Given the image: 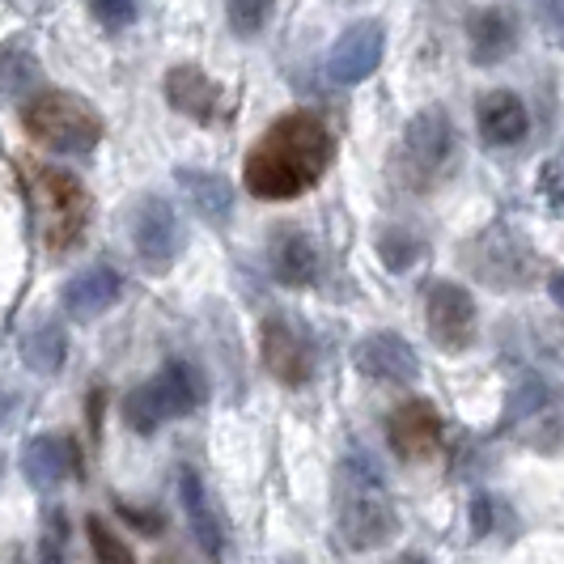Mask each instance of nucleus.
Segmentation results:
<instances>
[{"instance_id":"1","label":"nucleus","mask_w":564,"mask_h":564,"mask_svg":"<svg viewBox=\"0 0 564 564\" xmlns=\"http://www.w3.org/2000/svg\"><path fill=\"white\" fill-rule=\"evenodd\" d=\"M332 128L314 111H289L281 115L247 153L242 178L247 192L259 199H293L311 192L314 183L332 166Z\"/></svg>"},{"instance_id":"2","label":"nucleus","mask_w":564,"mask_h":564,"mask_svg":"<svg viewBox=\"0 0 564 564\" xmlns=\"http://www.w3.org/2000/svg\"><path fill=\"white\" fill-rule=\"evenodd\" d=\"M336 522H339L344 543L357 547V552L382 547V543H391V539L399 535L395 501H391V492H387L382 467H378L369 454H348L344 467H339Z\"/></svg>"},{"instance_id":"3","label":"nucleus","mask_w":564,"mask_h":564,"mask_svg":"<svg viewBox=\"0 0 564 564\" xmlns=\"http://www.w3.org/2000/svg\"><path fill=\"white\" fill-rule=\"evenodd\" d=\"M458 166V132H454L451 115L442 107L412 115V123L403 128L399 149L391 158V174L399 178V187L408 192H433L442 187Z\"/></svg>"},{"instance_id":"4","label":"nucleus","mask_w":564,"mask_h":564,"mask_svg":"<svg viewBox=\"0 0 564 564\" xmlns=\"http://www.w3.org/2000/svg\"><path fill=\"white\" fill-rule=\"evenodd\" d=\"M208 399V387H204V373L187 361H166L158 369L144 387L128 391L123 395V421L137 433H158L166 421H178V416H192L199 403Z\"/></svg>"},{"instance_id":"5","label":"nucleus","mask_w":564,"mask_h":564,"mask_svg":"<svg viewBox=\"0 0 564 564\" xmlns=\"http://www.w3.org/2000/svg\"><path fill=\"white\" fill-rule=\"evenodd\" d=\"M22 128L56 153H89L102 137V115L68 89H39L22 102Z\"/></svg>"},{"instance_id":"6","label":"nucleus","mask_w":564,"mask_h":564,"mask_svg":"<svg viewBox=\"0 0 564 564\" xmlns=\"http://www.w3.org/2000/svg\"><path fill=\"white\" fill-rule=\"evenodd\" d=\"M30 187H34V213H39L43 247L56 254L73 251V247L85 238L89 213H94V204H89V192L82 187V178L68 174V170L39 166L34 170V178H30Z\"/></svg>"},{"instance_id":"7","label":"nucleus","mask_w":564,"mask_h":564,"mask_svg":"<svg viewBox=\"0 0 564 564\" xmlns=\"http://www.w3.org/2000/svg\"><path fill=\"white\" fill-rule=\"evenodd\" d=\"M463 268L488 289H527L535 281L539 254L531 251V242L509 226H488L480 229L463 251Z\"/></svg>"},{"instance_id":"8","label":"nucleus","mask_w":564,"mask_h":564,"mask_svg":"<svg viewBox=\"0 0 564 564\" xmlns=\"http://www.w3.org/2000/svg\"><path fill=\"white\" fill-rule=\"evenodd\" d=\"M506 429L513 437H522V446L552 454L564 442V399L556 395L552 382H543L539 373L518 378V387L509 391Z\"/></svg>"},{"instance_id":"9","label":"nucleus","mask_w":564,"mask_h":564,"mask_svg":"<svg viewBox=\"0 0 564 564\" xmlns=\"http://www.w3.org/2000/svg\"><path fill=\"white\" fill-rule=\"evenodd\" d=\"M424 327L429 339L446 352H463L476 344V302L463 284L429 281L424 284Z\"/></svg>"},{"instance_id":"10","label":"nucleus","mask_w":564,"mask_h":564,"mask_svg":"<svg viewBox=\"0 0 564 564\" xmlns=\"http://www.w3.org/2000/svg\"><path fill=\"white\" fill-rule=\"evenodd\" d=\"M132 247L137 259L153 276H166L174 268V259L183 251V229L174 217V204L162 196H144L132 213Z\"/></svg>"},{"instance_id":"11","label":"nucleus","mask_w":564,"mask_h":564,"mask_svg":"<svg viewBox=\"0 0 564 564\" xmlns=\"http://www.w3.org/2000/svg\"><path fill=\"white\" fill-rule=\"evenodd\" d=\"M259 352H263V366L268 373L284 382V387H306L314 373V352H311V339L302 336L289 318L272 314L263 318L259 327Z\"/></svg>"},{"instance_id":"12","label":"nucleus","mask_w":564,"mask_h":564,"mask_svg":"<svg viewBox=\"0 0 564 564\" xmlns=\"http://www.w3.org/2000/svg\"><path fill=\"white\" fill-rule=\"evenodd\" d=\"M22 476H26L30 488H39V492L59 488L64 480H85V458H82L77 437H68V433L30 437L26 451H22Z\"/></svg>"},{"instance_id":"13","label":"nucleus","mask_w":564,"mask_h":564,"mask_svg":"<svg viewBox=\"0 0 564 564\" xmlns=\"http://www.w3.org/2000/svg\"><path fill=\"white\" fill-rule=\"evenodd\" d=\"M382 47L387 34L378 22H357L336 39L332 56H327V77L336 85H361L366 77H373V68L382 64Z\"/></svg>"},{"instance_id":"14","label":"nucleus","mask_w":564,"mask_h":564,"mask_svg":"<svg viewBox=\"0 0 564 564\" xmlns=\"http://www.w3.org/2000/svg\"><path fill=\"white\" fill-rule=\"evenodd\" d=\"M387 437H391V451L399 458H408V463L429 458V454L437 451V442H442V416H437V408L429 399H408V403H399L395 412H391Z\"/></svg>"},{"instance_id":"15","label":"nucleus","mask_w":564,"mask_h":564,"mask_svg":"<svg viewBox=\"0 0 564 564\" xmlns=\"http://www.w3.org/2000/svg\"><path fill=\"white\" fill-rule=\"evenodd\" d=\"M352 361L357 369L373 378V382H412L416 373H421V361H416V352H412V344L395 332H369L361 344H357V352H352Z\"/></svg>"},{"instance_id":"16","label":"nucleus","mask_w":564,"mask_h":564,"mask_svg":"<svg viewBox=\"0 0 564 564\" xmlns=\"http://www.w3.org/2000/svg\"><path fill=\"white\" fill-rule=\"evenodd\" d=\"M162 89H166L170 107L178 115H187V119H196V123H213L217 111H221V85L196 64H174Z\"/></svg>"},{"instance_id":"17","label":"nucleus","mask_w":564,"mask_h":564,"mask_svg":"<svg viewBox=\"0 0 564 564\" xmlns=\"http://www.w3.org/2000/svg\"><path fill=\"white\" fill-rule=\"evenodd\" d=\"M119 293H123L119 272H115V268H107V263H94V268L77 272L73 281L59 289V306L68 311V318L89 323V318H98V314L111 311Z\"/></svg>"},{"instance_id":"18","label":"nucleus","mask_w":564,"mask_h":564,"mask_svg":"<svg viewBox=\"0 0 564 564\" xmlns=\"http://www.w3.org/2000/svg\"><path fill=\"white\" fill-rule=\"evenodd\" d=\"M268 268L289 289H306L318 281V251L297 226H276L268 238Z\"/></svg>"},{"instance_id":"19","label":"nucleus","mask_w":564,"mask_h":564,"mask_svg":"<svg viewBox=\"0 0 564 564\" xmlns=\"http://www.w3.org/2000/svg\"><path fill=\"white\" fill-rule=\"evenodd\" d=\"M178 501H183V513H187V527H192V535H196L199 552H204V556H221V547H226V527H221V518H217V506L208 501L204 480H199L192 467L178 471Z\"/></svg>"},{"instance_id":"20","label":"nucleus","mask_w":564,"mask_h":564,"mask_svg":"<svg viewBox=\"0 0 564 564\" xmlns=\"http://www.w3.org/2000/svg\"><path fill=\"white\" fill-rule=\"evenodd\" d=\"M476 123H480V137L488 144H518L527 137V128H531V115H527L518 94L492 89V94H484L480 107H476Z\"/></svg>"},{"instance_id":"21","label":"nucleus","mask_w":564,"mask_h":564,"mask_svg":"<svg viewBox=\"0 0 564 564\" xmlns=\"http://www.w3.org/2000/svg\"><path fill=\"white\" fill-rule=\"evenodd\" d=\"M467 43H471V59L476 64H501V59L518 47V22L509 9H480L467 22Z\"/></svg>"},{"instance_id":"22","label":"nucleus","mask_w":564,"mask_h":564,"mask_svg":"<svg viewBox=\"0 0 564 564\" xmlns=\"http://www.w3.org/2000/svg\"><path fill=\"white\" fill-rule=\"evenodd\" d=\"M178 187H183V196L192 199V208H196L199 217L208 221V226H226L229 213H234V187H229L221 174H213V170H196V166H183L178 174Z\"/></svg>"},{"instance_id":"23","label":"nucleus","mask_w":564,"mask_h":564,"mask_svg":"<svg viewBox=\"0 0 564 564\" xmlns=\"http://www.w3.org/2000/svg\"><path fill=\"white\" fill-rule=\"evenodd\" d=\"M64 357H68V332L59 327L56 318L34 323L26 336H22V361H26L30 373L52 378V373L64 369Z\"/></svg>"},{"instance_id":"24","label":"nucleus","mask_w":564,"mask_h":564,"mask_svg":"<svg viewBox=\"0 0 564 564\" xmlns=\"http://www.w3.org/2000/svg\"><path fill=\"white\" fill-rule=\"evenodd\" d=\"M43 82V73H39V59L30 52L26 43H4L0 47V94H9V98H34L30 89Z\"/></svg>"},{"instance_id":"25","label":"nucleus","mask_w":564,"mask_h":564,"mask_svg":"<svg viewBox=\"0 0 564 564\" xmlns=\"http://www.w3.org/2000/svg\"><path fill=\"white\" fill-rule=\"evenodd\" d=\"M85 535H89V552H94V564H137L132 547H128V543H123V539H119L111 527H107V518L89 513V518H85Z\"/></svg>"},{"instance_id":"26","label":"nucleus","mask_w":564,"mask_h":564,"mask_svg":"<svg viewBox=\"0 0 564 564\" xmlns=\"http://www.w3.org/2000/svg\"><path fill=\"white\" fill-rule=\"evenodd\" d=\"M378 254H382V263H387L391 272H408L424 254V242L412 229H382V234H378Z\"/></svg>"},{"instance_id":"27","label":"nucleus","mask_w":564,"mask_h":564,"mask_svg":"<svg viewBox=\"0 0 564 564\" xmlns=\"http://www.w3.org/2000/svg\"><path fill=\"white\" fill-rule=\"evenodd\" d=\"M64 547H68V518L59 506H52V513L43 518V539H39L34 564H64Z\"/></svg>"},{"instance_id":"28","label":"nucleus","mask_w":564,"mask_h":564,"mask_svg":"<svg viewBox=\"0 0 564 564\" xmlns=\"http://www.w3.org/2000/svg\"><path fill=\"white\" fill-rule=\"evenodd\" d=\"M229 26L238 34H259V26L272 18V4L268 0H229Z\"/></svg>"},{"instance_id":"29","label":"nucleus","mask_w":564,"mask_h":564,"mask_svg":"<svg viewBox=\"0 0 564 564\" xmlns=\"http://www.w3.org/2000/svg\"><path fill=\"white\" fill-rule=\"evenodd\" d=\"M89 13H94V22H102L107 30H123L137 22V4H128V0H94Z\"/></svg>"},{"instance_id":"30","label":"nucleus","mask_w":564,"mask_h":564,"mask_svg":"<svg viewBox=\"0 0 564 564\" xmlns=\"http://www.w3.org/2000/svg\"><path fill=\"white\" fill-rule=\"evenodd\" d=\"M115 513L123 518V522H132L141 535H162L166 531V518L158 513V509H144V506H128V501H115Z\"/></svg>"},{"instance_id":"31","label":"nucleus","mask_w":564,"mask_h":564,"mask_svg":"<svg viewBox=\"0 0 564 564\" xmlns=\"http://www.w3.org/2000/svg\"><path fill=\"white\" fill-rule=\"evenodd\" d=\"M539 192L552 208H564V153H556L552 162H543L539 170Z\"/></svg>"},{"instance_id":"32","label":"nucleus","mask_w":564,"mask_h":564,"mask_svg":"<svg viewBox=\"0 0 564 564\" xmlns=\"http://www.w3.org/2000/svg\"><path fill=\"white\" fill-rule=\"evenodd\" d=\"M535 22L552 43H564V0H543L535 9Z\"/></svg>"},{"instance_id":"33","label":"nucleus","mask_w":564,"mask_h":564,"mask_svg":"<svg viewBox=\"0 0 564 564\" xmlns=\"http://www.w3.org/2000/svg\"><path fill=\"white\" fill-rule=\"evenodd\" d=\"M471 522H476V535H488V527H492V501L488 497L471 501Z\"/></svg>"},{"instance_id":"34","label":"nucleus","mask_w":564,"mask_h":564,"mask_svg":"<svg viewBox=\"0 0 564 564\" xmlns=\"http://www.w3.org/2000/svg\"><path fill=\"white\" fill-rule=\"evenodd\" d=\"M547 293H552V302H556V306H564V272H556V276H552Z\"/></svg>"},{"instance_id":"35","label":"nucleus","mask_w":564,"mask_h":564,"mask_svg":"<svg viewBox=\"0 0 564 564\" xmlns=\"http://www.w3.org/2000/svg\"><path fill=\"white\" fill-rule=\"evenodd\" d=\"M391 564H429V561H424V556H412V552H408V556H395Z\"/></svg>"}]
</instances>
